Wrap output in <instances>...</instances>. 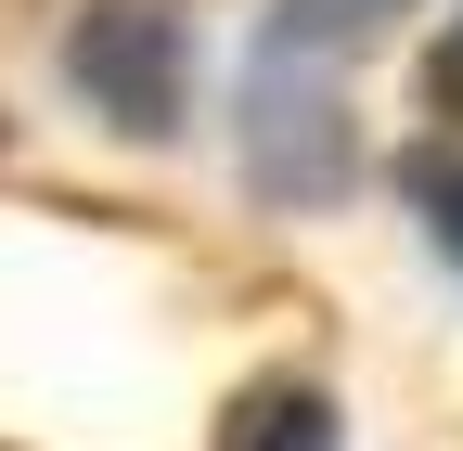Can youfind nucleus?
Segmentation results:
<instances>
[{
  "label": "nucleus",
  "instance_id": "f257e3e1",
  "mask_svg": "<svg viewBox=\"0 0 463 451\" xmlns=\"http://www.w3.org/2000/svg\"><path fill=\"white\" fill-rule=\"evenodd\" d=\"M232 155H245V194L283 219H322L361 181V130H347V65H297V52H245V117H232Z\"/></svg>",
  "mask_w": 463,
  "mask_h": 451
},
{
  "label": "nucleus",
  "instance_id": "f03ea898",
  "mask_svg": "<svg viewBox=\"0 0 463 451\" xmlns=\"http://www.w3.org/2000/svg\"><path fill=\"white\" fill-rule=\"evenodd\" d=\"M65 91L103 130L167 142L181 103H194V14L181 0H90V14L65 26Z\"/></svg>",
  "mask_w": 463,
  "mask_h": 451
},
{
  "label": "nucleus",
  "instance_id": "7ed1b4c3",
  "mask_svg": "<svg viewBox=\"0 0 463 451\" xmlns=\"http://www.w3.org/2000/svg\"><path fill=\"white\" fill-rule=\"evenodd\" d=\"M219 451H347V400L309 387V374H258L219 413Z\"/></svg>",
  "mask_w": 463,
  "mask_h": 451
},
{
  "label": "nucleus",
  "instance_id": "20e7f679",
  "mask_svg": "<svg viewBox=\"0 0 463 451\" xmlns=\"http://www.w3.org/2000/svg\"><path fill=\"white\" fill-rule=\"evenodd\" d=\"M399 14H425V0H270L258 52H297V65H347V52H373Z\"/></svg>",
  "mask_w": 463,
  "mask_h": 451
},
{
  "label": "nucleus",
  "instance_id": "39448f33",
  "mask_svg": "<svg viewBox=\"0 0 463 451\" xmlns=\"http://www.w3.org/2000/svg\"><path fill=\"white\" fill-rule=\"evenodd\" d=\"M399 206H412V233L438 245V271H463V130L399 155Z\"/></svg>",
  "mask_w": 463,
  "mask_h": 451
},
{
  "label": "nucleus",
  "instance_id": "423d86ee",
  "mask_svg": "<svg viewBox=\"0 0 463 451\" xmlns=\"http://www.w3.org/2000/svg\"><path fill=\"white\" fill-rule=\"evenodd\" d=\"M425 103H438V117H450V130H463V14H450V39L425 52Z\"/></svg>",
  "mask_w": 463,
  "mask_h": 451
}]
</instances>
